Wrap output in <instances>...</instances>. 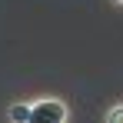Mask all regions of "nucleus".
<instances>
[{
	"instance_id": "f257e3e1",
	"label": "nucleus",
	"mask_w": 123,
	"mask_h": 123,
	"mask_svg": "<svg viewBox=\"0 0 123 123\" xmlns=\"http://www.w3.org/2000/svg\"><path fill=\"white\" fill-rule=\"evenodd\" d=\"M70 120V106L60 97H37L33 100V120L30 123H67Z\"/></svg>"
},
{
	"instance_id": "f03ea898",
	"label": "nucleus",
	"mask_w": 123,
	"mask_h": 123,
	"mask_svg": "<svg viewBox=\"0 0 123 123\" xmlns=\"http://www.w3.org/2000/svg\"><path fill=\"white\" fill-rule=\"evenodd\" d=\"M7 120H10V123H27V120H33V103H27V100L10 103V106H7Z\"/></svg>"
},
{
	"instance_id": "7ed1b4c3",
	"label": "nucleus",
	"mask_w": 123,
	"mask_h": 123,
	"mask_svg": "<svg viewBox=\"0 0 123 123\" xmlns=\"http://www.w3.org/2000/svg\"><path fill=\"white\" fill-rule=\"evenodd\" d=\"M103 120H106V123H123V100H120V103H113V106H106Z\"/></svg>"
},
{
	"instance_id": "20e7f679",
	"label": "nucleus",
	"mask_w": 123,
	"mask_h": 123,
	"mask_svg": "<svg viewBox=\"0 0 123 123\" xmlns=\"http://www.w3.org/2000/svg\"><path fill=\"white\" fill-rule=\"evenodd\" d=\"M113 3H117V7H123V0H113Z\"/></svg>"
}]
</instances>
